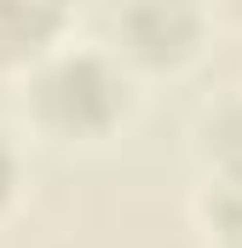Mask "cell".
<instances>
[{
    "mask_svg": "<svg viewBox=\"0 0 242 248\" xmlns=\"http://www.w3.org/2000/svg\"><path fill=\"white\" fill-rule=\"evenodd\" d=\"M29 104H35V122L58 139H110L133 110V87L116 52L69 46L35 63Z\"/></svg>",
    "mask_w": 242,
    "mask_h": 248,
    "instance_id": "obj_1",
    "label": "cell"
},
{
    "mask_svg": "<svg viewBox=\"0 0 242 248\" xmlns=\"http://www.w3.org/2000/svg\"><path fill=\"white\" fill-rule=\"evenodd\" d=\"M116 58L138 69H179L202 41V0H116Z\"/></svg>",
    "mask_w": 242,
    "mask_h": 248,
    "instance_id": "obj_2",
    "label": "cell"
},
{
    "mask_svg": "<svg viewBox=\"0 0 242 248\" xmlns=\"http://www.w3.org/2000/svg\"><path fill=\"white\" fill-rule=\"evenodd\" d=\"M69 0H0V63H41L58 52Z\"/></svg>",
    "mask_w": 242,
    "mask_h": 248,
    "instance_id": "obj_3",
    "label": "cell"
},
{
    "mask_svg": "<svg viewBox=\"0 0 242 248\" xmlns=\"http://www.w3.org/2000/svg\"><path fill=\"white\" fill-rule=\"evenodd\" d=\"M202 219L219 248H242V168H219V179H208Z\"/></svg>",
    "mask_w": 242,
    "mask_h": 248,
    "instance_id": "obj_4",
    "label": "cell"
},
{
    "mask_svg": "<svg viewBox=\"0 0 242 248\" xmlns=\"http://www.w3.org/2000/svg\"><path fill=\"white\" fill-rule=\"evenodd\" d=\"M208 156H219V168H242V98H231L219 116H208Z\"/></svg>",
    "mask_w": 242,
    "mask_h": 248,
    "instance_id": "obj_5",
    "label": "cell"
},
{
    "mask_svg": "<svg viewBox=\"0 0 242 248\" xmlns=\"http://www.w3.org/2000/svg\"><path fill=\"white\" fill-rule=\"evenodd\" d=\"M17 196V150H12V139L0 133V208Z\"/></svg>",
    "mask_w": 242,
    "mask_h": 248,
    "instance_id": "obj_6",
    "label": "cell"
},
{
    "mask_svg": "<svg viewBox=\"0 0 242 248\" xmlns=\"http://www.w3.org/2000/svg\"><path fill=\"white\" fill-rule=\"evenodd\" d=\"M219 6H225V12H237V17H242V0H219Z\"/></svg>",
    "mask_w": 242,
    "mask_h": 248,
    "instance_id": "obj_7",
    "label": "cell"
}]
</instances>
